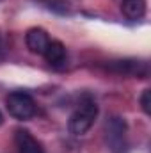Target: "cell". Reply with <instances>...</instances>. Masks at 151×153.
Segmentation results:
<instances>
[{
	"label": "cell",
	"instance_id": "obj_7",
	"mask_svg": "<svg viewBox=\"0 0 151 153\" xmlns=\"http://www.w3.org/2000/svg\"><path fill=\"white\" fill-rule=\"evenodd\" d=\"M43 57L46 59L48 64L52 66H61L64 61H66V46L61 43V41H50Z\"/></svg>",
	"mask_w": 151,
	"mask_h": 153
},
{
	"label": "cell",
	"instance_id": "obj_1",
	"mask_svg": "<svg viewBox=\"0 0 151 153\" xmlns=\"http://www.w3.org/2000/svg\"><path fill=\"white\" fill-rule=\"evenodd\" d=\"M98 116V105L91 96H85L80 102V107L71 114L68 121V128L73 135H84L85 132L91 130V126L94 125V119Z\"/></svg>",
	"mask_w": 151,
	"mask_h": 153
},
{
	"label": "cell",
	"instance_id": "obj_3",
	"mask_svg": "<svg viewBox=\"0 0 151 153\" xmlns=\"http://www.w3.org/2000/svg\"><path fill=\"white\" fill-rule=\"evenodd\" d=\"M105 137L114 153H121L124 150V137H126V123L123 117H109L105 123Z\"/></svg>",
	"mask_w": 151,
	"mask_h": 153
},
{
	"label": "cell",
	"instance_id": "obj_2",
	"mask_svg": "<svg viewBox=\"0 0 151 153\" xmlns=\"http://www.w3.org/2000/svg\"><path fill=\"white\" fill-rule=\"evenodd\" d=\"M7 112L18 121H27L36 114V103L34 98L25 91H14L5 100Z\"/></svg>",
	"mask_w": 151,
	"mask_h": 153
},
{
	"label": "cell",
	"instance_id": "obj_11",
	"mask_svg": "<svg viewBox=\"0 0 151 153\" xmlns=\"http://www.w3.org/2000/svg\"><path fill=\"white\" fill-rule=\"evenodd\" d=\"M2 123H4V117H2V114H0V125H2Z\"/></svg>",
	"mask_w": 151,
	"mask_h": 153
},
{
	"label": "cell",
	"instance_id": "obj_9",
	"mask_svg": "<svg viewBox=\"0 0 151 153\" xmlns=\"http://www.w3.org/2000/svg\"><path fill=\"white\" fill-rule=\"evenodd\" d=\"M41 5H44L48 11H53L57 14H66L70 11V4L68 0H36Z\"/></svg>",
	"mask_w": 151,
	"mask_h": 153
},
{
	"label": "cell",
	"instance_id": "obj_8",
	"mask_svg": "<svg viewBox=\"0 0 151 153\" xmlns=\"http://www.w3.org/2000/svg\"><path fill=\"white\" fill-rule=\"evenodd\" d=\"M121 11L130 20H141L146 14V0H123Z\"/></svg>",
	"mask_w": 151,
	"mask_h": 153
},
{
	"label": "cell",
	"instance_id": "obj_6",
	"mask_svg": "<svg viewBox=\"0 0 151 153\" xmlns=\"http://www.w3.org/2000/svg\"><path fill=\"white\" fill-rule=\"evenodd\" d=\"M14 139H16L18 153H44V150L41 148V144L27 130H16Z\"/></svg>",
	"mask_w": 151,
	"mask_h": 153
},
{
	"label": "cell",
	"instance_id": "obj_4",
	"mask_svg": "<svg viewBox=\"0 0 151 153\" xmlns=\"http://www.w3.org/2000/svg\"><path fill=\"white\" fill-rule=\"evenodd\" d=\"M109 70H112L119 75H133V76H144L148 75V64L141 62V61H114L109 66Z\"/></svg>",
	"mask_w": 151,
	"mask_h": 153
},
{
	"label": "cell",
	"instance_id": "obj_10",
	"mask_svg": "<svg viewBox=\"0 0 151 153\" xmlns=\"http://www.w3.org/2000/svg\"><path fill=\"white\" fill-rule=\"evenodd\" d=\"M150 105H151V91L144 89L141 94V107L144 111V114H150Z\"/></svg>",
	"mask_w": 151,
	"mask_h": 153
},
{
	"label": "cell",
	"instance_id": "obj_5",
	"mask_svg": "<svg viewBox=\"0 0 151 153\" xmlns=\"http://www.w3.org/2000/svg\"><path fill=\"white\" fill-rule=\"evenodd\" d=\"M25 43H27V48L32 52V53H38V55H43L48 43H50V38L46 34V30L43 29H30L25 36Z\"/></svg>",
	"mask_w": 151,
	"mask_h": 153
}]
</instances>
